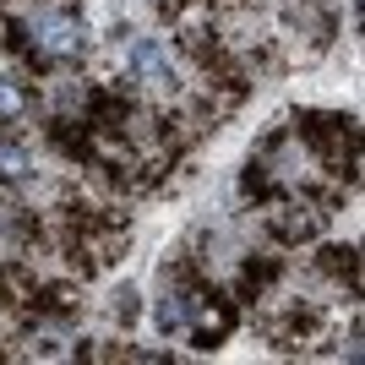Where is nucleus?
Segmentation results:
<instances>
[{"label": "nucleus", "mask_w": 365, "mask_h": 365, "mask_svg": "<svg viewBox=\"0 0 365 365\" xmlns=\"http://www.w3.org/2000/svg\"><path fill=\"white\" fill-rule=\"evenodd\" d=\"M267 235H273L278 245H317V235H322V224H327V213H322L311 197H273L267 207Z\"/></svg>", "instance_id": "obj_4"}, {"label": "nucleus", "mask_w": 365, "mask_h": 365, "mask_svg": "<svg viewBox=\"0 0 365 365\" xmlns=\"http://www.w3.org/2000/svg\"><path fill=\"white\" fill-rule=\"evenodd\" d=\"M125 71H131V82L148 93H180V55H175V44L169 38H153V33H137L131 44H125Z\"/></svg>", "instance_id": "obj_3"}, {"label": "nucleus", "mask_w": 365, "mask_h": 365, "mask_svg": "<svg viewBox=\"0 0 365 365\" xmlns=\"http://www.w3.org/2000/svg\"><path fill=\"white\" fill-rule=\"evenodd\" d=\"M294 137L322 158L327 175L354 180V169H360V131H354V115H317V109H305L300 120H294Z\"/></svg>", "instance_id": "obj_2"}, {"label": "nucleus", "mask_w": 365, "mask_h": 365, "mask_svg": "<svg viewBox=\"0 0 365 365\" xmlns=\"http://www.w3.org/2000/svg\"><path fill=\"white\" fill-rule=\"evenodd\" d=\"M317 267L327 278H338V284H349V300L360 294V251H354V245H322Z\"/></svg>", "instance_id": "obj_7"}, {"label": "nucleus", "mask_w": 365, "mask_h": 365, "mask_svg": "<svg viewBox=\"0 0 365 365\" xmlns=\"http://www.w3.org/2000/svg\"><path fill=\"white\" fill-rule=\"evenodd\" d=\"M278 273H284V262H278V257H245V267H240V300H267V289L278 284Z\"/></svg>", "instance_id": "obj_8"}, {"label": "nucleus", "mask_w": 365, "mask_h": 365, "mask_svg": "<svg viewBox=\"0 0 365 365\" xmlns=\"http://www.w3.org/2000/svg\"><path fill=\"white\" fill-rule=\"evenodd\" d=\"M153 6H164V11H175V6H180V0H153Z\"/></svg>", "instance_id": "obj_11"}, {"label": "nucleus", "mask_w": 365, "mask_h": 365, "mask_svg": "<svg viewBox=\"0 0 365 365\" xmlns=\"http://www.w3.org/2000/svg\"><path fill=\"white\" fill-rule=\"evenodd\" d=\"M22 33H28V44H22V61L33 71H66V66H82L93 49V33L82 22L76 6H38V11L22 16Z\"/></svg>", "instance_id": "obj_1"}, {"label": "nucleus", "mask_w": 365, "mask_h": 365, "mask_svg": "<svg viewBox=\"0 0 365 365\" xmlns=\"http://www.w3.org/2000/svg\"><path fill=\"white\" fill-rule=\"evenodd\" d=\"M28 115H33V93L22 88V76L0 71V131H16Z\"/></svg>", "instance_id": "obj_9"}, {"label": "nucleus", "mask_w": 365, "mask_h": 365, "mask_svg": "<svg viewBox=\"0 0 365 365\" xmlns=\"http://www.w3.org/2000/svg\"><path fill=\"white\" fill-rule=\"evenodd\" d=\"M109 311H115V322H125V327H131V322H137V289H131V284H125V289H115L109 294Z\"/></svg>", "instance_id": "obj_10"}, {"label": "nucleus", "mask_w": 365, "mask_h": 365, "mask_svg": "<svg viewBox=\"0 0 365 365\" xmlns=\"http://www.w3.org/2000/svg\"><path fill=\"white\" fill-rule=\"evenodd\" d=\"M38 240V218L28 207H16V202L0 197V257H16V251H28Z\"/></svg>", "instance_id": "obj_5"}, {"label": "nucleus", "mask_w": 365, "mask_h": 365, "mask_svg": "<svg viewBox=\"0 0 365 365\" xmlns=\"http://www.w3.org/2000/svg\"><path fill=\"white\" fill-rule=\"evenodd\" d=\"M38 175V164H33V148L22 137H11V131H0V185H22Z\"/></svg>", "instance_id": "obj_6"}]
</instances>
